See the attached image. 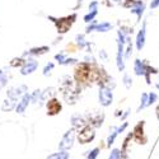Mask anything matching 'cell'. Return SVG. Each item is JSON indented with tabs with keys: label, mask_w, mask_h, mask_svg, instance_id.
<instances>
[{
	"label": "cell",
	"mask_w": 159,
	"mask_h": 159,
	"mask_svg": "<svg viewBox=\"0 0 159 159\" xmlns=\"http://www.w3.org/2000/svg\"><path fill=\"white\" fill-rule=\"evenodd\" d=\"M129 115H130V110H127L125 113H122V116H121V121H124V120H125V118H126Z\"/></svg>",
	"instance_id": "d590c367"
},
{
	"label": "cell",
	"mask_w": 159,
	"mask_h": 159,
	"mask_svg": "<svg viewBox=\"0 0 159 159\" xmlns=\"http://www.w3.org/2000/svg\"><path fill=\"white\" fill-rule=\"evenodd\" d=\"M2 74H3V70H2V69H0V75H2Z\"/></svg>",
	"instance_id": "ab89813d"
},
{
	"label": "cell",
	"mask_w": 159,
	"mask_h": 159,
	"mask_svg": "<svg viewBox=\"0 0 159 159\" xmlns=\"http://www.w3.org/2000/svg\"><path fill=\"white\" fill-rule=\"evenodd\" d=\"M97 14H98V11H89L88 14H85L84 16V22L87 23V24H89V23H92L94 19H96V17H97Z\"/></svg>",
	"instance_id": "7402d4cb"
},
{
	"label": "cell",
	"mask_w": 159,
	"mask_h": 159,
	"mask_svg": "<svg viewBox=\"0 0 159 159\" xmlns=\"http://www.w3.org/2000/svg\"><path fill=\"white\" fill-rule=\"evenodd\" d=\"M30 102H31V94H30V93H25V94L22 97V99L19 101V103L17 104V107H16L17 113H23L25 110H27Z\"/></svg>",
	"instance_id": "4fadbf2b"
},
{
	"label": "cell",
	"mask_w": 159,
	"mask_h": 159,
	"mask_svg": "<svg viewBox=\"0 0 159 159\" xmlns=\"http://www.w3.org/2000/svg\"><path fill=\"white\" fill-rule=\"evenodd\" d=\"M98 5H99V3L97 0H93V2L89 4V11H98Z\"/></svg>",
	"instance_id": "4dcf8cb0"
},
{
	"label": "cell",
	"mask_w": 159,
	"mask_h": 159,
	"mask_svg": "<svg viewBox=\"0 0 159 159\" xmlns=\"http://www.w3.org/2000/svg\"><path fill=\"white\" fill-rule=\"evenodd\" d=\"M121 157H122V150H120V149H112L108 159H121Z\"/></svg>",
	"instance_id": "83f0119b"
},
{
	"label": "cell",
	"mask_w": 159,
	"mask_h": 159,
	"mask_svg": "<svg viewBox=\"0 0 159 159\" xmlns=\"http://www.w3.org/2000/svg\"><path fill=\"white\" fill-rule=\"evenodd\" d=\"M148 101H149V93L144 92V93L141 94V98H140V106L138 107V112H140L141 110L148 107Z\"/></svg>",
	"instance_id": "d6986e66"
},
{
	"label": "cell",
	"mask_w": 159,
	"mask_h": 159,
	"mask_svg": "<svg viewBox=\"0 0 159 159\" xmlns=\"http://www.w3.org/2000/svg\"><path fill=\"white\" fill-rule=\"evenodd\" d=\"M157 101H158V94L155 93V92H150L149 93V101H148V107L152 104H154Z\"/></svg>",
	"instance_id": "f1b7e54d"
},
{
	"label": "cell",
	"mask_w": 159,
	"mask_h": 159,
	"mask_svg": "<svg viewBox=\"0 0 159 159\" xmlns=\"http://www.w3.org/2000/svg\"><path fill=\"white\" fill-rule=\"evenodd\" d=\"M74 19H76V14H73L71 17H66V18L57 19L59 22H56V20H54V22L57 25V31L61 32V33H65L66 31H68L71 27V24L74 23Z\"/></svg>",
	"instance_id": "8992f818"
},
{
	"label": "cell",
	"mask_w": 159,
	"mask_h": 159,
	"mask_svg": "<svg viewBox=\"0 0 159 159\" xmlns=\"http://www.w3.org/2000/svg\"><path fill=\"white\" fill-rule=\"evenodd\" d=\"M113 2H115L116 4H121V3H122V0H113Z\"/></svg>",
	"instance_id": "74e56055"
},
{
	"label": "cell",
	"mask_w": 159,
	"mask_h": 159,
	"mask_svg": "<svg viewBox=\"0 0 159 159\" xmlns=\"http://www.w3.org/2000/svg\"><path fill=\"white\" fill-rule=\"evenodd\" d=\"M147 68H148V64L145 62L144 60L136 59L134 61V73L138 76H144L145 73H147Z\"/></svg>",
	"instance_id": "7c38bea8"
},
{
	"label": "cell",
	"mask_w": 159,
	"mask_h": 159,
	"mask_svg": "<svg viewBox=\"0 0 159 159\" xmlns=\"http://www.w3.org/2000/svg\"><path fill=\"white\" fill-rule=\"evenodd\" d=\"M41 94H42V90L36 89L33 93L31 94V102H32V103H37V102H39V99H41Z\"/></svg>",
	"instance_id": "484cf974"
},
{
	"label": "cell",
	"mask_w": 159,
	"mask_h": 159,
	"mask_svg": "<svg viewBox=\"0 0 159 159\" xmlns=\"http://www.w3.org/2000/svg\"><path fill=\"white\" fill-rule=\"evenodd\" d=\"M54 68H55L54 62H47V64L45 65V68L42 69V74H43L45 76H48V75L51 74V71L54 70Z\"/></svg>",
	"instance_id": "d4e9b609"
},
{
	"label": "cell",
	"mask_w": 159,
	"mask_h": 159,
	"mask_svg": "<svg viewBox=\"0 0 159 159\" xmlns=\"http://www.w3.org/2000/svg\"><path fill=\"white\" fill-rule=\"evenodd\" d=\"M70 155L68 153V150H60L57 153H54V154H50L47 157V159H69Z\"/></svg>",
	"instance_id": "e0dca14e"
},
{
	"label": "cell",
	"mask_w": 159,
	"mask_h": 159,
	"mask_svg": "<svg viewBox=\"0 0 159 159\" xmlns=\"http://www.w3.org/2000/svg\"><path fill=\"white\" fill-rule=\"evenodd\" d=\"M144 10H145V3L143 2V0H136V2L134 3V5L130 8V13H131V14H135L136 16V22H140L141 20V17L144 14Z\"/></svg>",
	"instance_id": "ba28073f"
},
{
	"label": "cell",
	"mask_w": 159,
	"mask_h": 159,
	"mask_svg": "<svg viewBox=\"0 0 159 159\" xmlns=\"http://www.w3.org/2000/svg\"><path fill=\"white\" fill-rule=\"evenodd\" d=\"M125 46L120 41H117V54H116V65L118 71L125 70Z\"/></svg>",
	"instance_id": "277c9868"
},
{
	"label": "cell",
	"mask_w": 159,
	"mask_h": 159,
	"mask_svg": "<svg viewBox=\"0 0 159 159\" xmlns=\"http://www.w3.org/2000/svg\"><path fill=\"white\" fill-rule=\"evenodd\" d=\"M55 60H56V61H59V64H60V65H62V62L66 60V55H65V52H61V54L55 55Z\"/></svg>",
	"instance_id": "f546056e"
},
{
	"label": "cell",
	"mask_w": 159,
	"mask_h": 159,
	"mask_svg": "<svg viewBox=\"0 0 159 159\" xmlns=\"http://www.w3.org/2000/svg\"><path fill=\"white\" fill-rule=\"evenodd\" d=\"M99 57H101L102 60H104V61H106V60L108 59V55H107V52H106L104 50H101V51H99Z\"/></svg>",
	"instance_id": "d6a6232c"
},
{
	"label": "cell",
	"mask_w": 159,
	"mask_h": 159,
	"mask_svg": "<svg viewBox=\"0 0 159 159\" xmlns=\"http://www.w3.org/2000/svg\"><path fill=\"white\" fill-rule=\"evenodd\" d=\"M98 99H99L101 106H103V107H108V106H111L112 102H113L112 89L108 85H102L99 88V92H98Z\"/></svg>",
	"instance_id": "6da1fadb"
},
{
	"label": "cell",
	"mask_w": 159,
	"mask_h": 159,
	"mask_svg": "<svg viewBox=\"0 0 159 159\" xmlns=\"http://www.w3.org/2000/svg\"><path fill=\"white\" fill-rule=\"evenodd\" d=\"M155 88H157V89H158V90H159V79H158V82H157V83H155Z\"/></svg>",
	"instance_id": "f35d334b"
},
{
	"label": "cell",
	"mask_w": 159,
	"mask_h": 159,
	"mask_svg": "<svg viewBox=\"0 0 159 159\" xmlns=\"http://www.w3.org/2000/svg\"><path fill=\"white\" fill-rule=\"evenodd\" d=\"M143 129H144V121L139 122L134 129V138L139 144H145L147 143V136L144 135V130Z\"/></svg>",
	"instance_id": "8fae6325"
},
{
	"label": "cell",
	"mask_w": 159,
	"mask_h": 159,
	"mask_svg": "<svg viewBox=\"0 0 159 159\" xmlns=\"http://www.w3.org/2000/svg\"><path fill=\"white\" fill-rule=\"evenodd\" d=\"M155 113H157V118L159 120V104H158V107H157V110H155Z\"/></svg>",
	"instance_id": "8d00e7d4"
},
{
	"label": "cell",
	"mask_w": 159,
	"mask_h": 159,
	"mask_svg": "<svg viewBox=\"0 0 159 159\" xmlns=\"http://www.w3.org/2000/svg\"><path fill=\"white\" fill-rule=\"evenodd\" d=\"M149 7H150V9H155V8H158V7H159V0H152Z\"/></svg>",
	"instance_id": "836d02e7"
},
{
	"label": "cell",
	"mask_w": 159,
	"mask_h": 159,
	"mask_svg": "<svg viewBox=\"0 0 159 159\" xmlns=\"http://www.w3.org/2000/svg\"><path fill=\"white\" fill-rule=\"evenodd\" d=\"M54 94H55V88H52V87H51V88H47L46 90H43V92H42V94H41V99H39V101H42V102H43V101H50V99H48V97L51 98Z\"/></svg>",
	"instance_id": "ffe728a7"
},
{
	"label": "cell",
	"mask_w": 159,
	"mask_h": 159,
	"mask_svg": "<svg viewBox=\"0 0 159 159\" xmlns=\"http://www.w3.org/2000/svg\"><path fill=\"white\" fill-rule=\"evenodd\" d=\"M74 140H75V129L66 131L65 135L61 139V141H60V144H59L60 150H69L70 148H73Z\"/></svg>",
	"instance_id": "7a4b0ae2"
},
{
	"label": "cell",
	"mask_w": 159,
	"mask_h": 159,
	"mask_svg": "<svg viewBox=\"0 0 159 159\" xmlns=\"http://www.w3.org/2000/svg\"><path fill=\"white\" fill-rule=\"evenodd\" d=\"M99 152H101L99 148H94V149L89 150L87 154V159H97V157L99 155Z\"/></svg>",
	"instance_id": "4316f807"
},
{
	"label": "cell",
	"mask_w": 159,
	"mask_h": 159,
	"mask_svg": "<svg viewBox=\"0 0 159 159\" xmlns=\"http://www.w3.org/2000/svg\"><path fill=\"white\" fill-rule=\"evenodd\" d=\"M61 103L56 99V98H52V99H50V101H47V115H50V116H55V115H57L60 111H61Z\"/></svg>",
	"instance_id": "30bf717a"
},
{
	"label": "cell",
	"mask_w": 159,
	"mask_h": 159,
	"mask_svg": "<svg viewBox=\"0 0 159 159\" xmlns=\"http://www.w3.org/2000/svg\"><path fill=\"white\" fill-rule=\"evenodd\" d=\"M38 68V62L34 60V59H27L25 60V64L22 66V69H20V74L22 75H30V74H32V73H34L36 71V69Z\"/></svg>",
	"instance_id": "52a82bcc"
},
{
	"label": "cell",
	"mask_w": 159,
	"mask_h": 159,
	"mask_svg": "<svg viewBox=\"0 0 159 159\" xmlns=\"http://www.w3.org/2000/svg\"><path fill=\"white\" fill-rule=\"evenodd\" d=\"M78 2H83V0H78Z\"/></svg>",
	"instance_id": "60d3db41"
},
{
	"label": "cell",
	"mask_w": 159,
	"mask_h": 159,
	"mask_svg": "<svg viewBox=\"0 0 159 159\" xmlns=\"http://www.w3.org/2000/svg\"><path fill=\"white\" fill-rule=\"evenodd\" d=\"M117 135H118V131H117V127H112V132L110 134V136H108V139H107V147L110 148L111 145L115 143V140H116V138H117Z\"/></svg>",
	"instance_id": "44dd1931"
},
{
	"label": "cell",
	"mask_w": 159,
	"mask_h": 159,
	"mask_svg": "<svg viewBox=\"0 0 159 159\" xmlns=\"http://www.w3.org/2000/svg\"><path fill=\"white\" fill-rule=\"evenodd\" d=\"M71 125H73V129H84L87 126V121L84 120V118L80 116V115H74L71 117Z\"/></svg>",
	"instance_id": "5bb4252c"
},
{
	"label": "cell",
	"mask_w": 159,
	"mask_h": 159,
	"mask_svg": "<svg viewBox=\"0 0 159 159\" xmlns=\"http://www.w3.org/2000/svg\"><path fill=\"white\" fill-rule=\"evenodd\" d=\"M78 60L76 59H66L64 62H62V65H69V64H75Z\"/></svg>",
	"instance_id": "e575fe53"
},
{
	"label": "cell",
	"mask_w": 159,
	"mask_h": 159,
	"mask_svg": "<svg viewBox=\"0 0 159 159\" xmlns=\"http://www.w3.org/2000/svg\"><path fill=\"white\" fill-rule=\"evenodd\" d=\"M7 83H8V78L4 74H2V75H0V90H2L3 87L7 85Z\"/></svg>",
	"instance_id": "1f68e13d"
},
{
	"label": "cell",
	"mask_w": 159,
	"mask_h": 159,
	"mask_svg": "<svg viewBox=\"0 0 159 159\" xmlns=\"http://www.w3.org/2000/svg\"><path fill=\"white\" fill-rule=\"evenodd\" d=\"M25 64V60H23L22 57H16L10 61V66L11 68H19V66H23Z\"/></svg>",
	"instance_id": "cb8c5ba5"
},
{
	"label": "cell",
	"mask_w": 159,
	"mask_h": 159,
	"mask_svg": "<svg viewBox=\"0 0 159 159\" xmlns=\"http://www.w3.org/2000/svg\"><path fill=\"white\" fill-rule=\"evenodd\" d=\"M122 83H124V85H125L127 89H130V88L132 87V78H131V75H130V74H127V73H125V74H124Z\"/></svg>",
	"instance_id": "603a6c76"
},
{
	"label": "cell",
	"mask_w": 159,
	"mask_h": 159,
	"mask_svg": "<svg viewBox=\"0 0 159 159\" xmlns=\"http://www.w3.org/2000/svg\"><path fill=\"white\" fill-rule=\"evenodd\" d=\"M50 50V47L48 46H42V47H34V48H31L30 51H27V52H24L23 54V56H27V55H30V56H36V55H43V54H46V52Z\"/></svg>",
	"instance_id": "9a60e30c"
},
{
	"label": "cell",
	"mask_w": 159,
	"mask_h": 159,
	"mask_svg": "<svg viewBox=\"0 0 159 159\" xmlns=\"http://www.w3.org/2000/svg\"><path fill=\"white\" fill-rule=\"evenodd\" d=\"M112 27H113V25H112L111 23H108V22H102V23H98V24H97L96 32H102V33H104V32L111 31Z\"/></svg>",
	"instance_id": "ac0fdd59"
},
{
	"label": "cell",
	"mask_w": 159,
	"mask_h": 159,
	"mask_svg": "<svg viewBox=\"0 0 159 159\" xmlns=\"http://www.w3.org/2000/svg\"><path fill=\"white\" fill-rule=\"evenodd\" d=\"M96 138V132L93 129L90 127H84L80 130V132L78 134V140L80 144H88L90 141H93V139Z\"/></svg>",
	"instance_id": "5b68a950"
},
{
	"label": "cell",
	"mask_w": 159,
	"mask_h": 159,
	"mask_svg": "<svg viewBox=\"0 0 159 159\" xmlns=\"http://www.w3.org/2000/svg\"><path fill=\"white\" fill-rule=\"evenodd\" d=\"M17 101H18V99H13V98H9V97H8V99H5V101L3 102V104H2V110H3L4 112L13 111V110L17 107Z\"/></svg>",
	"instance_id": "2e32d148"
},
{
	"label": "cell",
	"mask_w": 159,
	"mask_h": 159,
	"mask_svg": "<svg viewBox=\"0 0 159 159\" xmlns=\"http://www.w3.org/2000/svg\"><path fill=\"white\" fill-rule=\"evenodd\" d=\"M27 92V87L25 85H19V87H11L9 88V90L7 92V96L9 98H13V99H18L19 97H23Z\"/></svg>",
	"instance_id": "9c48e42d"
},
{
	"label": "cell",
	"mask_w": 159,
	"mask_h": 159,
	"mask_svg": "<svg viewBox=\"0 0 159 159\" xmlns=\"http://www.w3.org/2000/svg\"><path fill=\"white\" fill-rule=\"evenodd\" d=\"M145 42H147V20L143 22L141 28L139 30L136 38H135V46L138 51H141L145 46Z\"/></svg>",
	"instance_id": "3957f363"
}]
</instances>
